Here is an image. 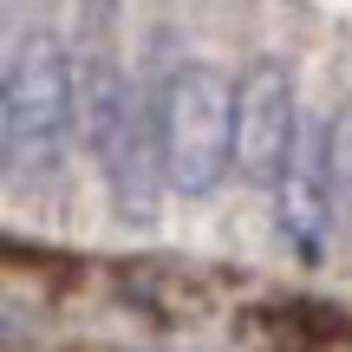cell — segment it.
<instances>
[{"instance_id":"obj_1","label":"cell","mask_w":352,"mask_h":352,"mask_svg":"<svg viewBox=\"0 0 352 352\" xmlns=\"http://www.w3.org/2000/svg\"><path fill=\"white\" fill-rule=\"evenodd\" d=\"M151 98L164 189L176 202H209L235 176V78L209 59H176Z\"/></svg>"},{"instance_id":"obj_2","label":"cell","mask_w":352,"mask_h":352,"mask_svg":"<svg viewBox=\"0 0 352 352\" xmlns=\"http://www.w3.org/2000/svg\"><path fill=\"white\" fill-rule=\"evenodd\" d=\"M7 91H13V170L33 183H59L78 151V59L65 33L33 26L7 52Z\"/></svg>"},{"instance_id":"obj_3","label":"cell","mask_w":352,"mask_h":352,"mask_svg":"<svg viewBox=\"0 0 352 352\" xmlns=\"http://www.w3.org/2000/svg\"><path fill=\"white\" fill-rule=\"evenodd\" d=\"M346 111H314L300 124V151H294L287 176L274 183V228L287 241V254L300 267H314L327 254V235L340 222L346 202Z\"/></svg>"},{"instance_id":"obj_4","label":"cell","mask_w":352,"mask_h":352,"mask_svg":"<svg viewBox=\"0 0 352 352\" xmlns=\"http://www.w3.org/2000/svg\"><path fill=\"white\" fill-rule=\"evenodd\" d=\"M294 151H300V91L280 59H254L235 78V176L261 196L287 176Z\"/></svg>"},{"instance_id":"obj_5","label":"cell","mask_w":352,"mask_h":352,"mask_svg":"<svg viewBox=\"0 0 352 352\" xmlns=\"http://www.w3.org/2000/svg\"><path fill=\"white\" fill-rule=\"evenodd\" d=\"M346 196H352V131H346Z\"/></svg>"}]
</instances>
